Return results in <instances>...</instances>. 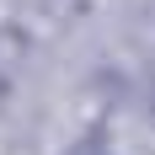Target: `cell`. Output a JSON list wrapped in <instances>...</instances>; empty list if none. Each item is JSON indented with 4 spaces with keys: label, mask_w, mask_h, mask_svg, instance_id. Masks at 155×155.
Segmentation results:
<instances>
[{
    "label": "cell",
    "mask_w": 155,
    "mask_h": 155,
    "mask_svg": "<svg viewBox=\"0 0 155 155\" xmlns=\"http://www.w3.org/2000/svg\"><path fill=\"white\" fill-rule=\"evenodd\" d=\"M80 155H96V150H80Z\"/></svg>",
    "instance_id": "1"
}]
</instances>
